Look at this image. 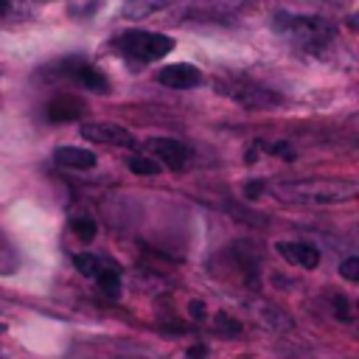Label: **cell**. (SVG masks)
I'll use <instances>...</instances> for the list:
<instances>
[{
	"mask_svg": "<svg viewBox=\"0 0 359 359\" xmlns=\"http://www.w3.org/2000/svg\"><path fill=\"white\" fill-rule=\"evenodd\" d=\"M356 191H359L356 180H331V177L294 180V182H280L272 188L278 199L297 202V205H337V202L353 199Z\"/></svg>",
	"mask_w": 359,
	"mask_h": 359,
	"instance_id": "6da1fadb",
	"label": "cell"
},
{
	"mask_svg": "<svg viewBox=\"0 0 359 359\" xmlns=\"http://www.w3.org/2000/svg\"><path fill=\"white\" fill-rule=\"evenodd\" d=\"M272 28L286 36L289 42L300 45V48H323L337 36V25L325 17L317 14H289V11H278L272 17Z\"/></svg>",
	"mask_w": 359,
	"mask_h": 359,
	"instance_id": "7a4b0ae2",
	"label": "cell"
},
{
	"mask_svg": "<svg viewBox=\"0 0 359 359\" xmlns=\"http://www.w3.org/2000/svg\"><path fill=\"white\" fill-rule=\"evenodd\" d=\"M115 50L121 56H126L129 62H157L163 59L165 53L174 50V39L165 36V34H154V31H123L121 36H115Z\"/></svg>",
	"mask_w": 359,
	"mask_h": 359,
	"instance_id": "3957f363",
	"label": "cell"
},
{
	"mask_svg": "<svg viewBox=\"0 0 359 359\" xmlns=\"http://www.w3.org/2000/svg\"><path fill=\"white\" fill-rule=\"evenodd\" d=\"M216 90L227 98H233L238 107H247V109H261V107H275L280 104V95L252 79H244V76H227V79H219L216 81Z\"/></svg>",
	"mask_w": 359,
	"mask_h": 359,
	"instance_id": "277c9868",
	"label": "cell"
},
{
	"mask_svg": "<svg viewBox=\"0 0 359 359\" xmlns=\"http://www.w3.org/2000/svg\"><path fill=\"white\" fill-rule=\"evenodd\" d=\"M81 137L90 140V143H101V146H121V149L135 146V135L129 129H123L121 123H112V121L84 123L81 126Z\"/></svg>",
	"mask_w": 359,
	"mask_h": 359,
	"instance_id": "5b68a950",
	"label": "cell"
},
{
	"mask_svg": "<svg viewBox=\"0 0 359 359\" xmlns=\"http://www.w3.org/2000/svg\"><path fill=\"white\" fill-rule=\"evenodd\" d=\"M146 149L154 154L157 163H163V165L171 168V171L185 168V163H188V157H191L188 146L180 143V140H174V137H149V140H146Z\"/></svg>",
	"mask_w": 359,
	"mask_h": 359,
	"instance_id": "8992f818",
	"label": "cell"
},
{
	"mask_svg": "<svg viewBox=\"0 0 359 359\" xmlns=\"http://www.w3.org/2000/svg\"><path fill=\"white\" fill-rule=\"evenodd\" d=\"M157 81L163 87H171V90H188V87H196L202 84V73L188 65V62H180V65H168L157 73Z\"/></svg>",
	"mask_w": 359,
	"mask_h": 359,
	"instance_id": "52a82bcc",
	"label": "cell"
},
{
	"mask_svg": "<svg viewBox=\"0 0 359 359\" xmlns=\"http://www.w3.org/2000/svg\"><path fill=\"white\" fill-rule=\"evenodd\" d=\"M275 250L280 252L283 261L297 264L303 269H317V264H320V250L306 241H278Z\"/></svg>",
	"mask_w": 359,
	"mask_h": 359,
	"instance_id": "ba28073f",
	"label": "cell"
},
{
	"mask_svg": "<svg viewBox=\"0 0 359 359\" xmlns=\"http://www.w3.org/2000/svg\"><path fill=\"white\" fill-rule=\"evenodd\" d=\"M87 104L76 95H56L53 101H48L45 107V118L50 123H67V121H79L84 115Z\"/></svg>",
	"mask_w": 359,
	"mask_h": 359,
	"instance_id": "9c48e42d",
	"label": "cell"
},
{
	"mask_svg": "<svg viewBox=\"0 0 359 359\" xmlns=\"http://www.w3.org/2000/svg\"><path fill=\"white\" fill-rule=\"evenodd\" d=\"M53 160L65 168H79V171L95 168V163H98V157L90 149H81V146H59L53 151Z\"/></svg>",
	"mask_w": 359,
	"mask_h": 359,
	"instance_id": "30bf717a",
	"label": "cell"
},
{
	"mask_svg": "<svg viewBox=\"0 0 359 359\" xmlns=\"http://www.w3.org/2000/svg\"><path fill=\"white\" fill-rule=\"evenodd\" d=\"M171 3H174V0H123L121 14H123L126 20H143V17L160 11V8L171 6Z\"/></svg>",
	"mask_w": 359,
	"mask_h": 359,
	"instance_id": "8fae6325",
	"label": "cell"
},
{
	"mask_svg": "<svg viewBox=\"0 0 359 359\" xmlns=\"http://www.w3.org/2000/svg\"><path fill=\"white\" fill-rule=\"evenodd\" d=\"M73 76H76V81H79L81 87H87V90H93V93H107V90H109L104 73H101L98 67H93V65H79V67H73Z\"/></svg>",
	"mask_w": 359,
	"mask_h": 359,
	"instance_id": "7c38bea8",
	"label": "cell"
},
{
	"mask_svg": "<svg viewBox=\"0 0 359 359\" xmlns=\"http://www.w3.org/2000/svg\"><path fill=\"white\" fill-rule=\"evenodd\" d=\"M95 283L107 297H118L121 294V272L115 266H101L98 275H95Z\"/></svg>",
	"mask_w": 359,
	"mask_h": 359,
	"instance_id": "4fadbf2b",
	"label": "cell"
},
{
	"mask_svg": "<svg viewBox=\"0 0 359 359\" xmlns=\"http://www.w3.org/2000/svg\"><path fill=\"white\" fill-rule=\"evenodd\" d=\"M126 168H129L132 174H143V177L160 174V163H157L154 157H140V154L129 157V160H126Z\"/></svg>",
	"mask_w": 359,
	"mask_h": 359,
	"instance_id": "5bb4252c",
	"label": "cell"
},
{
	"mask_svg": "<svg viewBox=\"0 0 359 359\" xmlns=\"http://www.w3.org/2000/svg\"><path fill=\"white\" fill-rule=\"evenodd\" d=\"M70 230H73V236L79 238V241H93L95 238V233H98V227H95V222L90 219V216H76L73 222H70Z\"/></svg>",
	"mask_w": 359,
	"mask_h": 359,
	"instance_id": "9a60e30c",
	"label": "cell"
},
{
	"mask_svg": "<svg viewBox=\"0 0 359 359\" xmlns=\"http://www.w3.org/2000/svg\"><path fill=\"white\" fill-rule=\"evenodd\" d=\"M73 266H76L84 278H95V275H98V269H101L104 264H101V258H98V255H93V252H79V255L73 258Z\"/></svg>",
	"mask_w": 359,
	"mask_h": 359,
	"instance_id": "2e32d148",
	"label": "cell"
},
{
	"mask_svg": "<svg viewBox=\"0 0 359 359\" xmlns=\"http://www.w3.org/2000/svg\"><path fill=\"white\" fill-rule=\"evenodd\" d=\"M339 275H342L345 280H351V283H356V280H359V258H356V255H351V258H345V261L339 264Z\"/></svg>",
	"mask_w": 359,
	"mask_h": 359,
	"instance_id": "e0dca14e",
	"label": "cell"
},
{
	"mask_svg": "<svg viewBox=\"0 0 359 359\" xmlns=\"http://www.w3.org/2000/svg\"><path fill=\"white\" fill-rule=\"evenodd\" d=\"M334 314L339 317V320H345V323H351L353 320V314H351V306H348V300H345V294H334Z\"/></svg>",
	"mask_w": 359,
	"mask_h": 359,
	"instance_id": "ac0fdd59",
	"label": "cell"
},
{
	"mask_svg": "<svg viewBox=\"0 0 359 359\" xmlns=\"http://www.w3.org/2000/svg\"><path fill=\"white\" fill-rule=\"evenodd\" d=\"M216 328L219 331H227V334H241V323H236L233 317H227V314H216Z\"/></svg>",
	"mask_w": 359,
	"mask_h": 359,
	"instance_id": "d6986e66",
	"label": "cell"
},
{
	"mask_svg": "<svg viewBox=\"0 0 359 359\" xmlns=\"http://www.w3.org/2000/svg\"><path fill=\"white\" fill-rule=\"evenodd\" d=\"M264 149L272 154H280V160H294V149L289 143H264Z\"/></svg>",
	"mask_w": 359,
	"mask_h": 359,
	"instance_id": "ffe728a7",
	"label": "cell"
},
{
	"mask_svg": "<svg viewBox=\"0 0 359 359\" xmlns=\"http://www.w3.org/2000/svg\"><path fill=\"white\" fill-rule=\"evenodd\" d=\"M261 191H264V182H258V180H252V182L244 185V196H247V199H255Z\"/></svg>",
	"mask_w": 359,
	"mask_h": 359,
	"instance_id": "44dd1931",
	"label": "cell"
},
{
	"mask_svg": "<svg viewBox=\"0 0 359 359\" xmlns=\"http://www.w3.org/2000/svg\"><path fill=\"white\" fill-rule=\"evenodd\" d=\"M188 311H191L194 320H202V317H205V303H202V300H191V303H188Z\"/></svg>",
	"mask_w": 359,
	"mask_h": 359,
	"instance_id": "7402d4cb",
	"label": "cell"
},
{
	"mask_svg": "<svg viewBox=\"0 0 359 359\" xmlns=\"http://www.w3.org/2000/svg\"><path fill=\"white\" fill-rule=\"evenodd\" d=\"M205 356H208V348L205 345H191L185 351V359H205Z\"/></svg>",
	"mask_w": 359,
	"mask_h": 359,
	"instance_id": "603a6c76",
	"label": "cell"
},
{
	"mask_svg": "<svg viewBox=\"0 0 359 359\" xmlns=\"http://www.w3.org/2000/svg\"><path fill=\"white\" fill-rule=\"evenodd\" d=\"M320 3H325V6H337V8H342V6H348L351 0H320Z\"/></svg>",
	"mask_w": 359,
	"mask_h": 359,
	"instance_id": "cb8c5ba5",
	"label": "cell"
},
{
	"mask_svg": "<svg viewBox=\"0 0 359 359\" xmlns=\"http://www.w3.org/2000/svg\"><path fill=\"white\" fill-rule=\"evenodd\" d=\"M11 8V0H0V14H6Z\"/></svg>",
	"mask_w": 359,
	"mask_h": 359,
	"instance_id": "d4e9b609",
	"label": "cell"
},
{
	"mask_svg": "<svg viewBox=\"0 0 359 359\" xmlns=\"http://www.w3.org/2000/svg\"><path fill=\"white\" fill-rule=\"evenodd\" d=\"M3 331H6V325H3V323H0V334H3Z\"/></svg>",
	"mask_w": 359,
	"mask_h": 359,
	"instance_id": "484cf974",
	"label": "cell"
}]
</instances>
